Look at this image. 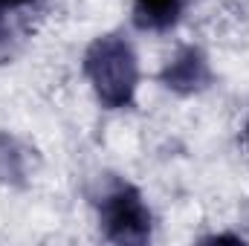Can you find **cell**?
<instances>
[{
    "mask_svg": "<svg viewBox=\"0 0 249 246\" xmlns=\"http://www.w3.org/2000/svg\"><path fill=\"white\" fill-rule=\"evenodd\" d=\"M84 75L93 84L99 102L110 110H122L133 105L139 84V61L133 47L122 35H99L84 53Z\"/></svg>",
    "mask_w": 249,
    "mask_h": 246,
    "instance_id": "6da1fadb",
    "label": "cell"
},
{
    "mask_svg": "<svg viewBox=\"0 0 249 246\" xmlns=\"http://www.w3.org/2000/svg\"><path fill=\"white\" fill-rule=\"evenodd\" d=\"M99 220H102V232L107 241L113 244H148L151 238V226H154V217H151V209L145 206L139 188L127 183L113 185L102 203H99Z\"/></svg>",
    "mask_w": 249,
    "mask_h": 246,
    "instance_id": "7a4b0ae2",
    "label": "cell"
},
{
    "mask_svg": "<svg viewBox=\"0 0 249 246\" xmlns=\"http://www.w3.org/2000/svg\"><path fill=\"white\" fill-rule=\"evenodd\" d=\"M160 81L180 96H194L212 84V67L200 47H183L162 67Z\"/></svg>",
    "mask_w": 249,
    "mask_h": 246,
    "instance_id": "3957f363",
    "label": "cell"
},
{
    "mask_svg": "<svg viewBox=\"0 0 249 246\" xmlns=\"http://www.w3.org/2000/svg\"><path fill=\"white\" fill-rule=\"evenodd\" d=\"M32 171H35V151L18 136L0 130V183L23 188L32 180Z\"/></svg>",
    "mask_w": 249,
    "mask_h": 246,
    "instance_id": "277c9868",
    "label": "cell"
},
{
    "mask_svg": "<svg viewBox=\"0 0 249 246\" xmlns=\"http://www.w3.org/2000/svg\"><path fill=\"white\" fill-rule=\"evenodd\" d=\"M186 9V0H133V23L145 32L171 29Z\"/></svg>",
    "mask_w": 249,
    "mask_h": 246,
    "instance_id": "5b68a950",
    "label": "cell"
},
{
    "mask_svg": "<svg viewBox=\"0 0 249 246\" xmlns=\"http://www.w3.org/2000/svg\"><path fill=\"white\" fill-rule=\"evenodd\" d=\"M26 3H32V0H0V12H9V9H20V6H26Z\"/></svg>",
    "mask_w": 249,
    "mask_h": 246,
    "instance_id": "8992f818",
    "label": "cell"
},
{
    "mask_svg": "<svg viewBox=\"0 0 249 246\" xmlns=\"http://www.w3.org/2000/svg\"><path fill=\"white\" fill-rule=\"evenodd\" d=\"M3 44H9V26H6L3 12H0V47H3Z\"/></svg>",
    "mask_w": 249,
    "mask_h": 246,
    "instance_id": "52a82bcc",
    "label": "cell"
},
{
    "mask_svg": "<svg viewBox=\"0 0 249 246\" xmlns=\"http://www.w3.org/2000/svg\"><path fill=\"white\" fill-rule=\"evenodd\" d=\"M247 139H249V124H247Z\"/></svg>",
    "mask_w": 249,
    "mask_h": 246,
    "instance_id": "ba28073f",
    "label": "cell"
}]
</instances>
